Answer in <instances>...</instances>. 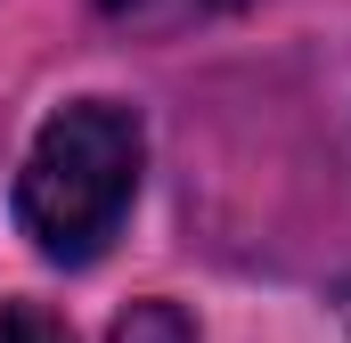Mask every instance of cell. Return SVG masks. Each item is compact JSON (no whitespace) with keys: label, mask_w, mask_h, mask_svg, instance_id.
I'll return each instance as SVG.
<instances>
[{"label":"cell","mask_w":351,"mask_h":343,"mask_svg":"<svg viewBox=\"0 0 351 343\" xmlns=\"http://www.w3.org/2000/svg\"><path fill=\"white\" fill-rule=\"evenodd\" d=\"M139 115L114 98H74L41 123L16 172V221L49 261H98L139 196Z\"/></svg>","instance_id":"cell-1"},{"label":"cell","mask_w":351,"mask_h":343,"mask_svg":"<svg viewBox=\"0 0 351 343\" xmlns=\"http://www.w3.org/2000/svg\"><path fill=\"white\" fill-rule=\"evenodd\" d=\"M106 343H196V327L180 319L172 303H131L123 319H114V335Z\"/></svg>","instance_id":"cell-2"},{"label":"cell","mask_w":351,"mask_h":343,"mask_svg":"<svg viewBox=\"0 0 351 343\" xmlns=\"http://www.w3.org/2000/svg\"><path fill=\"white\" fill-rule=\"evenodd\" d=\"M0 343H74V327L41 303H0Z\"/></svg>","instance_id":"cell-3"}]
</instances>
